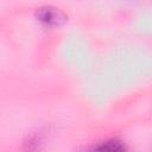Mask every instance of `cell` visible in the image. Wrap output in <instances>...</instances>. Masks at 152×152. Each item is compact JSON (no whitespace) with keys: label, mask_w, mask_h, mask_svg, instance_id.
<instances>
[{"label":"cell","mask_w":152,"mask_h":152,"mask_svg":"<svg viewBox=\"0 0 152 152\" xmlns=\"http://www.w3.org/2000/svg\"><path fill=\"white\" fill-rule=\"evenodd\" d=\"M93 152H126V146L121 140L110 138L97 144Z\"/></svg>","instance_id":"2"},{"label":"cell","mask_w":152,"mask_h":152,"mask_svg":"<svg viewBox=\"0 0 152 152\" xmlns=\"http://www.w3.org/2000/svg\"><path fill=\"white\" fill-rule=\"evenodd\" d=\"M36 18L49 26H61L68 20V15L61 8L52 5H43L36 8Z\"/></svg>","instance_id":"1"}]
</instances>
